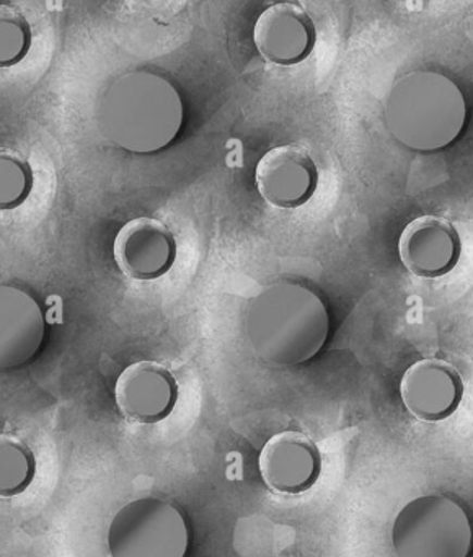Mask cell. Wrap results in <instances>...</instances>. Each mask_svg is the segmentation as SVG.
Masks as SVG:
<instances>
[{"instance_id": "obj_5", "label": "cell", "mask_w": 473, "mask_h": 557, "mask_svg": "<svg viewBox=\"0 0 473 557\" xmlns=\"http://www.w3.org/2000/svg\"><path fill=\"white\" fill-rule=\"evenodd\" d=\"M189 530L175 505L146 497L116 511L108 530L111 557H185Z\"/></svg>"}, {"instance_id": "obj_7", "label": "cell", "mask_w": 473, "mask_h": 557, "mask_svg": "<svg viewBox=\"0 0 473 557\" xmlns=\"http://www.w3.org/2000/svg\"><path fill=\"white\" fill-rule=\"evenodd\" d=\"M176 239L172 231L153 218L127 221L114 237L113 256L126 278L152 282L175 265Z\"/></svg>"}, {"instance_id": "obj_6", "label": "cell", "mask_w": 473, "mask_h": 557, "mask_svg": "<svg viewBox=\"0 0 473 557\" xmlns=\"http://www.w3.org/2000/svg\"><path fill=\"white\" fill-rule=\"evenodd\" d=\"M254 184L260 197L271 207L296 210L315 194L319 169L302 146H277L258 161Z\"/></svg>"}, {"instance_id": "obj_13", "label": "cell", "mask_w": 473, "mask_h": 557, "mask_svg": "<svg viewBox=\"0 0 473 557\" xmlns=\"http://www.w3.org/2000/svg\"><path fill=\"white\" fill-rule=\"evenodd\" d=\"M45 314L28 293L0 285V370L28 363L45 341Z\"/></svg>"}, {"instance_id": "obj_10", "label": "cell", "mask_w": 473, "mask_h": 557, "mask_svg": "<svg viewBox=\"0 0 473 557\" xmlns=\"http://www.w3.org/2000/svg\"><path fill=\"white\" fill-rule=\"evenodd\" d=\"M114 400L126 419L153 425L165 420L175 409L178 383L163 364L150 360L136 361L117 376Z\"/></svg>"}, {"instance_id": "obj_9", "label": "cell", "mask_w": 473, "mask_h": 557, "mask_svg": "<svg viewBox=\"0 0 473 557\" xmlns=\"http://www.w3.org/2000/svg\"><path fill=\"white\" fill-rule=\"evenodd\" d=\"M258 469L270 491L299 495L310 491L319 481L322 455L309 436L287 430L264 443L258 456Z\"/></svg>"}, {"instance_id": "obj_14", "label": "cell", "mask_w": 473, "mask_h": 557, "mask_svg": "<svg viewBox=\"0 0 473 557\" xmlns=\"http://www.w3.org/2000/svg\"><path fill=\"white\" fill-rule=\"evenodd\" d=\"M36 475V458L18 436L0 435V498L28 491Z\"/></svg>"}, {"instance_id": "obj_8", "label": "cell", "mask_w": 473, "mask_h": 557, "mask_svg": "<svg viewBox=\"0 0 473 557\" xmlns=\"http://www.w3.org/2000/svg\"><path fill=\"white\" fill-rule=\"evenodd\" d=\"M462 243L453 224L436 214L414 218L398 237L401 265L418 278L449 275L460 260Z\"/></svg>"}, {"instance_id": "obj_12", "label": "cell", "mask_w": 473, "mask_h": 557, "mask_svg": "<svg viewBox=\"0 0 473 557\" xmlns=\"http://www.w3.org/2000/svg\"><path fill=\"white\" fill-rule=\"evenodd\" d=\"M253 44L266 63L281 67L297 66L315 48V25L300 5L290 2L270 5L254 22Z\"/></svg>"}, {"instance_id": "obj_1", "label": "cell", "mask_w": 473, "mask_h": 557, "mask_svg": "<svg viewBox=\"0 0 473 557\" xmlns=\"http://www.w3.org/2000/svg\"><path fill=\"white\" fill-rule=\"evenodd\" d=\"M244 329L261 361L297 367L322 350L329 334V315L322 299L306 286L277 282L251 298Z\"/></svg>"}, {"instance_id": "obj_15", "label": "cell", "mask_w": 473, "mask_h": 557, "mask_svg": "<svg viewBox=\"0 0 473 557\" xmlns=\"http://www.w3.org/2000/svg\"><path fill=\"white\" fill-rule=\"evenodd\" d=\"M33 169L20 152L0 148V211L22 207L32 195Z\"/></svg>"}, {"instance_id": "obj_3", "label": "cell", "mask_w": 473, "mask_h": 557, "mask_svg": "<svg viewBox=\"0 0 473 557\" xmlns=\"http://www.w3.org/2000/svg\"><path fill=\"white\" fill-rule=\"evenodd\" d=\"M466 115L459 86L433 71L400 77L385 100L388 133L411 151L434 152L452 145L465 128Z\"/></svg>"}, {"instance_id": "obj_2", "label": "cell", "mask_w": 473, "mask_h": 557, "mask_svg": "<svg viewBox=\"0 0 473 557\" xmlns=\"http://www.w3.org/2000/svg\"><path fill=\"white\" fill-rule=\"evenodd\" d=\"M183 120L185 109L175 86L146 71L117 77L101 100L104 138L134 154H153L172 145Z\"/></svg>"}, {"instance_id": "obj_16", "label": "cell", "mask_w": 473, "mask_h": 557, "mask_svg": "<svg viewBox=\"0 0 473 557\" xmlns=\"http://www.w3.org/2000/svg\"><path fill=\"white\" fill-rule=\"evenodd\" d=\"M32 48L28 21L10 5H0V70L22 63Z\"/></svg>"}, {"instance_id": "obj_11", "label": "cell", "mask_w": 473, "mask_h": 557, "mask_svg": "<svg viewBox=\"0 0 473 557\" xmlns=\"http://www.w3.org/2000/svg\"><path fill=\"white\" fill-rule=\"evenodd\" d=\"M404 409L418 420L449 419L463 399V380L449 361L424 358L407 368L400 381Z\"/></svg>"}, {"instance_id": "obj_4", "label": "cell", "mask_w": 473, "mask_h": 557, "mask_svg": "<svg viewBox=\"0 0 473 557\" xmlns=\"http://www.w3.org/2000/svg\"><path fill=\"white\" fill-rule=\"evenodd\" d=\"M397 557H469L473 530L459 502L423 495L401 507L390 530Z\"/></svg>"}]
</instances>
